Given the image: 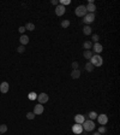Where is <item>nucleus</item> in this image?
<instances>
[{
	"label": "nucleus",
	"mask_w": 120,
	"mask_h": 135,
	"mask_svg": "<svg viewBox=\"0 0 120 135\" xmlns=\"http://www.w3.org/2000/svg\"><path fill=\"white\" fill-rule=\"evenodd\" d=\"M72 132H73L74 134H82V132H83V127H82V124H74L73 127H72Z\"/></svg>",
	"instance_id": "nucleus-9"
},
{
	"label": "nucleus",
	"mask_w": 120,
	"mask_h": 135,
	"mask_svg": "<svg viewBox=\"0 0 120 135\" xmlns=\"http://www.w3.org/2000/svg\"><path fill=\"white\" fill-rule=\"evenodd\" d=\"M97 121H99V123H100L101 126H104V124H107V122H108V116H107L106 113L97 115Z\"/></svg>",
	"instance_id": "nucleus-5"
},
{
	"label": "nucleus",
	"mask_w": 120,
	"mask_h": 135,
	"mask_svg": "<svg viewBox=\"0 0 120 135\" xmlns=\"http://www.w3.org/2000/svg\"><path fill=\"white\" fill-rule=\"evenodd\" d=\"M6 132H7V126L6 124H1L0 126V134H4Z\"/></svg>",
	"instance_id": "nucleus-22"
},
{
	"label": "nucleus",
	"mask_w": 120,
	"mask_h": 135,
	"mask_svg": "<svg viewBox=\"0 0 120 135\" xmlns=\"http://www.w3.org/2000/svg\"><path fill=\"white\" fill-rule=\"evenodd\" d=\"M84 121H85V117H84L83 115H81V113H78V115L74 116V122L77 124H83Z\"/></svg>",
	"instance_id": "nucleus-10"
},
{
	"label": "nucleus",
	"mask_w": 120,
	"mask_h": 135,
	"mask_svg": "<svg viewBox=\"0 0 120 135\" xmlns=\"http://www.w3.org/2000/svg\"><path fill=\"white\" fill-rule=\"evenodd\" d=\"M84 23H86V24H90L92 23L94 21H95V15L94 13H86L85 16H84Z\"/></svg>",
	"instance_id": "nucleus-6"
},
{
	"label": "nucleus",
	"mask_w": 120,
	"mask_h": 135,
	"mask_svg": "<svg viewBox=\"0 0 120 135\" xmlns=\"http://www.w3.org/2000/svg\"><path fill=\"white\" fill-rule=\"evenodd\" d=\"M74 12H76V16H78V17H84V16L88 13V11H86V9H85L84 5L77 6V9L74 10Z\"/></svg>",
	"instance_id": "nucleus-3"
},
{
	"label": "nucleus",
	"mask_w": 120,
	"mask_h": 135,
	"mask_svg": "<svg viewBox=\"0 0 120 135\" xmlns=\"http://www.w3.org/2000/svg\"><path fill=\"white\" fill-rule=\"evenodd\" d=\"M24 27H25V30H29V31L35 30V24L34 23H27V26H24Z\"/></svg>",
	"instance_id": "nucleus-17"
},
{
	"label": "nucleus",
	"mask_w": 120,
	"mask_h": 135,
	"mask_svg": "<svg viewBox=\"0 0 120 135\" xmlns=\"http://www.w3.org/2000/svg\"><path fill=\"white\" fill-rule=\"evenodd\" d=\"M85 9H86V11H88V13H94L95 12V10H96V5L92 2V4H88L86 6H85Z\"/></svg>",
	"instance_id": "nucleus-13"
},
{
	"label": "nucleus",
	"mask_w": 120,
	"mask_h": 135,
	"mask_svg": "<svg viewBox=\"0 0 120 135\" xmlns=\"http://www.w3.org/2000/svg\"><path fill=\"white\" fill-rule=\"evenodd\" d=\"M92 40H94V42L96 44V42H99V40H100V36L97 35V34H94V36H92Z\"/></svg>",
	"instance_id": "nucleus-27"
},
{
	"label": "nucleus",
	"mask_w": 120,
	"mask_h": 135,
	"mask_svg": "<svg viewBox=\"0 0 120 135\" xmlns=\"http://www.w3.org/2000/svg\"><path fill=\"white\" fill-rule=\"evenodd\" d=\"M83 33H84V35H90L91 34V28L89 27V26H85L83 28Z\"/></svg>",
	"instance_id": "nucleus-19"
},
{
	"label": "nucleus",
	"mask_w": 120,
	"mask_h": 135,
	"mask_svg": "<svg viewBox=\"0 0 120 135\" xmlns=\"http://www.w3.org/2000/svg\"><path fill=\"white\" fill-rule=\"evenodd\" d=\"M83 47L85 48V51H90L92 48V42L91 41H84Z\"/></svg>",
	"instance_id": "nucleus-16"
},
{
	"label": "nucleus",
	"mask_w": 120,
	"mask_h": 135,
	"mask_svg": "<svg viewBox=\"0 0 120 135\" xmlns=\"http://www.w3.org/2000/svg\"><path fill=\"white\" fill-rule=\"evenodd\" d=\"M94 68H95V66H94V65L90 63V62H88V63L85 64V70H86V71L91 72L92 70H94Z\"/></svg>",
	"instance_id": "nucleus-18"
},
{
	"label": "nucleus",
	"mask_w": 120,
	"mask_h": 135,
	"mask_svg": "<svg viewBox=\"0 0 120 135\" xmlns=\"http://www.w3.org/2000/svg\"><path fill=\"white\" fill-rule=\"evenodd\" d=\"M106 132H107V129H106V127L104 126H102V127L99 128V133H100V134H104Z\"/></svg>",
	"instance_id": "nucleus-25"
},
{
	"label": "nucleus",
	"mask_w": 120,
	"mask_h": 135,
	"mask_svg": "<svg viewBox=\"0 0 120 135\" xmlns=\"http://www.w3.org/2000/svg\"><path fill=\"white\" fill-rule=\"evenodd\" d=\"M10 89V86L7 82H2L1 84H0V92L1 93H7Z\"/></svg>",
	"instance_id": "nucleus-11"
},
{
	"label": "nucleus",
	"mask_w": 120,
	"mask_h": 135,
	"mask_svg": "<svg viewBox=\"0 0 120 135\" xmlns=\"http://www.w3.org/2000/svg\"><path fill=\"white\" fill-rule=\"evenodd\" d=\"M43 111H45V108L42 106V104H37L34 108V113L35 115H41V113H43Z\"/></svg>",
	"instance_id": "nucleus-8"
},
{
	"label": "nucleus",
	"mask_w": 120,
	"mask_h": 135,
	"mask_svg": "<svg viewBox=\"0 0 120 135\" xmlns=\"http://www.w3.org/2000/svg\"><path fill=\"white\" fill-rule=\"evenodd\" d=\"M18 30H19V33H22V34H23V33L25 31V27H19Z\"/></svg>",
	"instance_id": "nucleus-30"
},
{
	"label": "nucleus",
	"mask_w": 120,
	"mask_h": 135,
	"mask_svg": "<svg viewBox=\"0 0 120 135\" xmlns=\"http://www.w3.org/2000/svg\"><path fill=\"white\" fill-rule=\"evenodd\" d=\"M82 127H83V129L85 132H92L95 129V123L91 119H88V121H84Z\"/></svg>",
	"instance_id": "nucleus-2"
},
{
	"label": "nucleus",
	"mask_w": 120,
	"mask_h": 135,
	"mask_svg": "<svg viewBox=\"0 0 120 135\" xmlns=\"http://www.w3.org/2000/svg\"><path fill=\"white\" fill-rule=\"evenodd\" d=\"M19 41H20L22 46L27 45V44L29 42V36L28 35H22V36H20V39H19Z\"/></svg>",
	"instance_id": "nucleus-14"
},
{
	"label": "nucleus",
	"mask_w": 120,
	"mask_h": 135,
	"mask_svg": "<svg viewBox=\"0 0 120 135\" xmlns=\"http://www.w3.org/2000/svg\"><path fill=\"white\" fill-rule=\"evenodd\" d=\"M88 117H89V119H91V121H94L95 118H97V113H96L95 111H91V112H89Z\"/></svg>",
	"instance_id": "nucleus-21"
},
{
	"label": "nucleus",
	"mask_w": 120,
	"mask_h": 135,
	"mask_svg": "<svg viewBox=\"0 0 120 135\" xmlns=\"http://www.w3.org/2000/svg\"><path fill=\"white\" fill-rule=\"evenodd\" d=\"M51 2H52L53 5H56V6H58V0H52Z\"/></svg>",
	"instance_id": "nucleus-31"
},
{
	"label": "nucleus",
	"mask_w": 120,
	"mask_h": 135,
	"mask_svg": "<svg viewBox=\"0 0 120 135\" xmlns=\"http://www.w3.org/2000/svg\"><path fill=\"white\" fill-rule=\"evenodd\" d=\"M24 51H25V47H24V46L20 45L19 47H17V52H18V53H23Z\"/></svg>",
	"instance_id": "nucleus-26"
},
{
	"label": "nucleus",
	"mask_w": 120,
	"mask_h": 135,
	"mask_svg": "<svg viewBox=\"0 0 120 135\" xmlns=\"http://www.w3.org/2000/svg\"><path fill=\"white\" fill-rule=\"evenodd\" d=\"M65 11H66L65 6H63V5H58V6L55 7V15L60 17V16L65 15Z\"/></svg>",
	"instance_id": "nucleus-7"
},
{
	"label": "nucleus",
	"mask_w": 120,
	"mask_h": 135,
	"mask_svg": "<svg viewBox=\"0 0 120 135\" xmlns=\"http://www.w3.org/2000/svg\"><path fill=\"white\" fill-rule=\"evenodd\" d=\"M71 77H72V79H79V77H81V71H79L78 69L72 70V72H71Z\"/></svg>",
	"instance_id": "nucleus-15"
},
{
	"label": "nucleus",
	"mask_w": 120,
	"mask_h": 135,
	"mask_svg": "<svg viewBox=\"0 0 120 135\" xmlns=\"http://www.w3.org/2000/svg\"><path fill=\"white\" fill-rule=\"evenodd\" d=\"M70 26V21H67V19H64L63 22H61V27L63 28H67Z\"/></svg>",
	"instance_id": "nucleus-23"
},
{
	"label": "nucleus",
	"mask_w": 120,
	"mask_h": 135,
	"mask_svg": "<svg viewBox=\"0 0 120 135\" xmlns=\"http://www.w3.org/2000/svg\"><path fill=\"white\" fill-rule=\"evenodd\" d=\"M92 135H101V134H100L99 132H96V133H94V134H92Z\"/></svg>",
	"instance_id": "nucleus-32"
},
{
	"label": "nucleus",
	"mask_w": 120,
	"mask_h": 135,
	"mask_svg": "<svg viewBox=\"0 0 120 135\" xmlns=\"http://www.w3.org/2000/svg\"><path fill=\"white\" fill-rule=\"evenodd\" d=\"M92 48H94V52H96V53H101L102 51H103V46H102L101 44H99V42L94 44Z\"/></svg>",
	"instance_id": "nucleus-12"
},
{
	"label": "nucleus",
	"mask_w": 120,
	"mask_h": 135,
	"mask_svg": "<svg viewBox=\"0 0 120 135\" xmlns=\"http://www.w3.org/2000/svg\"><path fill=\"white\" fill-rule=\"evenodd\" d=\"M36 98H37V95L35 93H30V94H29V99L30 100H35Z\"/></svg>",
	"instance_id": "nucleus-28"
},
{
	"label": "nucleus",
	"mask_w": 120,
	"mask_h": 135,
	"mask_svg": "<svg viewBox=\"0 0 120 135\" xmlns=\"http://www.w3.org/2000/svg\"><path fill=\"white\" fill-rule=\"evenodd\" d=\"M90 63L94 65V66H101L103 64V58H102L100 54H94L90 59Z\"/></svg>",
	"instance_id": "nucleus-1"
},
{
	"label": "nucleus",
	"mask_w": 120,
	"mask_h": 135,
	"mask_svg": "<svg viewBox=\"0 0 120 135\" xmlns=\"http://www.w3.org/2000/svg\"><path fill=\"white\" fill-rule=\"evenodd\" d=\"M37 100H38V104H46L47 101L49 100V97L46 93H41L37 95Z\"/></svg>",
	"instance_id": "nucleus-4"
},
{
	"label": "nucleus",
	"mask_w": 120,
	"mask_h": 135,
	"mask_svg": "<svg viewBox=\"0 0 120 135\" xmlns=\"http://www.w3.org/2000/svg\"><path fill=\"white\" fill-rule=\"evenodd\" d=\"M71 66L73 68V70H76V69H78V66H79V64H78V62H73V63L71 64Z\"/></svg>",
	"instance_id": "nucleus-29"
},
{
	"label": "nucleus",
	"mask_w": 120,
	"mask_h": 135,
	"mask_svg": "<svg viewBox=\"0 0 120 135\" xmlns=\"http://www.w3.org/2000/svg\"><path fill=\"white\" fill-rule=\"evenodd\" d=\"M83 55H84V58H86V59H91V57L94 55V54H92L91 51H84Z\"/></svg>",
	"instance_id": "nucleus-20"
},
{
	"label": "nucleus",
	"mask_w": 120,
	"mask_h": 135,
	"mask_svg": "<svg viewBox=\"0 0 120 135\" xmlns=\"http://www.w3.org/2000/svg\"><path fill=\"white\" fill-rule=\"evenodd\" d=\"M35 116H36V115H35L34 112H28V113H27V118H28V119H34Z\"/></svg>",
	"instance_id": "nucleus-24"
}]
</instances>
